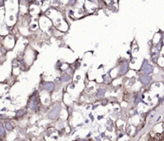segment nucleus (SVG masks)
I'll use <instances>...</instances> for the list:
<instances>
[{"mask_svg":"<svg viewBox=\"0 0 164 141\" xmlns=\"http://www.w3.org/2000/svg\"><path fill=\"white\" fill-rule=\"evenodd\" d=\"M61 111V107L60 105H56L54 108L50 111V112L49 113V118L51 119V120H54V119H55V118L57 117L59 114V112Z\"/></svg>","mask_w":164,"mask_h":141,"instance_id":"obj_1","label":"nucleus"},{"mask_svg":"<svg viewBox=\"0 0 164 141\" xmlns=\"http://www.w3.org/2000/svg\"><path fill=\"white\" fill-rule=\"evenodd\" d=\"M143 72L147 75L152 73L153 68H152V67H151L150 64H148L147 61V60L144 61L143 65Z\"/></svg>","mask_w":164,"mask_h":141,"instance_id":"obj_2","label":"nucleus"},{"mask_svg":"<svg viewBox=\"0 0 164 141\" xmlns=\"http://www.w3.org/2000/svg\"><path fill=\"white\" fill-rule=\"evenodd\" d=\"M151 80V78L148 75H142L140 77V81L142 84H143L144 85H148L150 84V82Z\"/></svg>","mask_w":164,"mask_h":141,"instance_id":"obj_3","label":"nucleus"},{"mask_svg":"<svg viewBox=\"0 0 164 141\" xmlns=\"http://www.w3.org/2000/svg\"><path fill=\"white\" fill-rule=\"evenodd\" d=\"M128 70V63L127 62H124L122 64L120 67V73L121 75H125Z\"/></svg>","mask_w":164,"mask_h":141,"instance_id":"obj_4","label":"nucleus"},{"mask_svg":"<svg viewBox=\"0 0 164 141\" xmlns=\"http://www.w3.org/2000/svg\"><path fill=\"white\" fill-rule=\"evenodd\" d=\"M29 108L30 109H36L38 108V100L35 97H33L29 104Z\"/></svg>","mask_w":164,"mask_h":141,"instance_id":"obj_5","label":"nucleus"},{"mask_svg":"<svg viewBox=\"0 0 164 141\" xmlns=\"http://www.w3.org/2000/svg\"><path fill=\"white\" fill-rule=\"evenodd\" d=\"M43 87L46 90H47V91H50L54 89V83H52V82H47V83H45V84H43Z\"/></svg>","mask_w":164,"mask_h":141,"instance_id":"obj_6","label":"nucleus"},{"mask_svg":"<svg viewBox=\"0 0 164 141\" xmlns=\"http://www.w3.org/2000/svg\"><path fill=\"white\" fill-rule=\"evenodd\" d=\"M61 79H62V81H63V82H67V81H69L70 79V76L69 75H64L62 76Z\"/></svg>","mask_w":164,"mask_h":141,"instance_id":"obj_7","label":"nucleus"},{"mask_svg":"<svg viewBox=\"0 0 164 141\" xmlns=\"http://www.w3.org/2000/svg\"><path fill=\"white\" fill-rule=\"evenodd\" d=\"M105 92H106V90H105V89H99V91H98L97 96L98 97H101V96H103V95L105 94Z\"/></svg>","mask_w":164,"mask_h":141,"instance_id":"obj_8","label":"nucleus"},{"mask_svg":"<svg viewBox=\"0 0 164 141\" xmlns=\"http://www.w3.org/2000/svg\"><path fill=\"white\" fill-rule=\"evenodd\" d=\"M4 134H5V128H4L3 125L0 124V135H2V136H3Z\"/></svg>","mask_w":164,"mask_h":141,"instance_id":"obj_9","label":"nucleus"},{"mask_svg":"<svg viewBox=\"0 0 164 141\" xmlns=\"http://www.w3.org/2000/svg\"><path fill=\"white\" fill-rule=\"evenodd\" d=\"M6 128H7V130H9V131H11V130H12V126H11L10 123H7V124H6Z\"/></svg>","mask_w":164,"mask_h":141,"instance_id":"obj_10","label":"nucleus"},{"mask_svg":"<svg viewBox=\"0 0 164 141\" xmlns=\"http://www.w3.org/2000/svg\"><path fill=\"white\" fill-rule=\"evenodd\" d=\"M24 114H25V111H23V110H21V111L17 112V115H18V116H22V115H23Z\"/></svg>","mask_w":164,"mask_h":141,"instance_id":"obj_11","label":"nucleus"},{"mask_svg":"<svg viewBox=\"0 0 164 141\" xmlns=\"http://www.w3.org/2000/svg\"><path fill=\"white\" fill-rule=\"evenodd\" d=\"M75 3V1H70V4H74Z\"/></svg>","mask_w":164,"mask_h":141,"instance_id":"obj_12","label":"nucleus"},{"mask_svg":"<svg viewBox=\"0 0 164 141\" xmlns=\"http://www.w3.org/2000/svg\"><path fill=\"white\" fill-rule=\"evenodd\" d=\"M0 4H1V6H3V1H1V3H0Z\"/></svg>","mask_w":164,"mask_h":141,"instance_id":"obj_13","label":"nucleus"}]
</instances>
